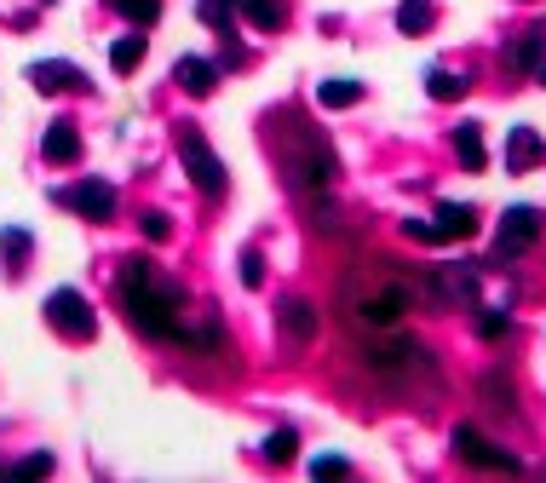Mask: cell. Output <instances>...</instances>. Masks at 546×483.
I'll return each mask as SVG.
<instances>
[{
    "mask_svg": "<svg viewBox=\"0 0 546 483\" xmlns=\"http://www.w3.org/2000/svg\"><path fill=\"white\" fill-rule=\"evenodd\" d=\"M110 64H115V75H133V69L144 64V35H138V29L110 46Z\"/></svg>",
    "mask_w": 546,
    "mask_h": 483,
    "instance_id": "cell-17",
    "label": "cell"
},
{
    "mask_svg": "<svg viewBox=\"0 0 546 483\" xmlns=\"http://www.w3.org/2000/svg\"><path fill=\"white\" fill-rule=\"evenodd\" d=\"M535 75H541V87H546V64H541V69H535Z\"/></svg>",
    "mask_w": 546,
    "mask_h": 483,
    "instance_id": "cell-34",
    "label": "cell"
},
{
    "mask_svg": "<svg viewBox=\"0 0 546 483\" xmlns=\"http://www.w3.org/2000/svg\"><path fill=\"white\" fill-rule=\"evenodd\" d=\"M282 167H288L294 190H305L311 202L334 184V150H328V138L311 133V127H288V133H282Z\"/></svg>",
    "mask_w": 546,
    "mask_h": 483,
    "instance_id": "cell-4",
    "label": "cell"
},
{
    "mask_svg": "<svg viewBox=\"0 0 546 483\" xmlns=\"http://www.w3.org/2000/svg\"><path fill=\"white\" fill-rule=\"evenodd\" d=\"M351 472V460H340V455H317L311 460V478H345Z\"/></svg>",
    "mask_w": 546,
    "mask_h": 483,
    "instance_id": "cell-28",
    "label": "cell"
},
{
    "mask_svg": "<svg viewBox=\"0 0 546 483\" xmlns=\"http://www.w3.org/2000/svg\"><path fill=\"white\" fill-rule=\"evenodd\" d=\"M541 207H506V219H501V236H495V253L501 259H518V253H529L535 242H541Z\"/></svg>",
    "mask_w": 546,
    "mask_h": 483,
    "instance_id": "cell-8",
    "label": "cell"
},
{
    "mask_svg": "<svg viewBox=\"0 0 546 483\" xmlns=\"http://www.w3.org/2000/svg\"><path fill=\"white\" fill-rule=\"evenodd\" d=\"M541 156H546L541 133H529V127H518V133L506 138V167H512V173H529V167H535Z\"/></svg>",
    "mask_w": 546,
    "mask_h": 483,
    "instance_id": "cell-15",
    "label": "cell"
},
{
    "mask_svg": "<svg viewBox=\"0 0 546 483\" xmlns=\"http://www.w3.org/2000/svg\"><path fill=\"white\" fill-rule=\"evenodd\" d=\"M455 455L466 460V466H483V472H524V460L506 455L501 443H489L478 426H455Z\"/></svg>",
    "mask_w": 546,
    "mask_h": 483,
    "instance_id": "cell-7",
    "label": "cell"
},
{
    "mask_svg": "<svg viewBox=\"0 0 546 483\" xmlns=\"http://www.w3.org/2000/svg\"><path fill=\"white\" fill-rule=\"evenodd\" d=\"M173 81H179L190 98H207V92L219 87V69L207 64V58H179V64H173Z\"/></svg>",
    "mask_w": 546,
    "mask_h": 483,
    "instance_id": "cell-14",
    "label": "cell"
},
{
    "mask_svg": "<svg viewBox=\"0 0 546 483\" xmlns=\"http://www.w3.org/2000/svg\"><path fill=\"white\" fill-rule=\"evenodd\" d=\"M478 334H483V340H506V334H512V317H506V311H483Z\"/></svg>",
    "mask_w": 546,
    "mask_h": 483,
    "instance_id": "cell-26",
    "label": "cell"
},
{
    "mask_svg": "<svg viewBox=\"0 0 546 483\" xmlns=\"http://www.w3.org/2000/svg\"><path fill=\"white\" fill-rule=\"evenodd\" d=\"M138 225H144V236H150V242H167V236H173V219H167V213H144Z\"/></svg>",
    "mask_w": 546,
    "mask_h": 483,
    "instance_id": "cell-29",
    "label": "cell"
},
{
    "mask_svg": "<svg viewBox=\"0 0 546 483\" xmlns=\"http://www.w3.org/2000/svg\"><path fill=\"white\" fill-rule=\"evenodd\" d=\"M58 202L75 207L81 219H98V225H104V219L115 213V190L104 179H81V184H69V190H58Z\"/></svg>",
    "mask_w": 546,
    "mask_h": 483,
    "instance_id": "cell-9",
    "label": "cell"
},
{
    "mask_svg": "<svg viewBox=\"0 0 546 483\" xmlns=\"http://www.w3.org/2000/svg\"><path fill=\"white\" fill-rule=\"evenodd\" d=\"M432 230H437V242H466V236L478 230V213H472L466 202H443L437 219H432Z\"/></svg>",
    "mask_w": 546,
    "mask_h": 483,
    "instance_id": "cell-12",
    "label": "cell"
},
{
    "mask_svg": "<svg viewBox=\"0 0 546 483\" xmlns=\"http://www.w3.org/2000/svg\"><path fill=\"white\" fill-rule=\"evenodd\" d=\"M110 6H115L127 23H156V18H161V0H110Z\"/></svg>",
    "mask_w": 546,
    "mask_h": 483,
    "instance_id": "cell-24",
    "label": "cell"
},
{
    "mask_svg": "<svg viewBox=\"0 0 546 483\" xmlns=\"http://www.w3.org/2000/svg\"><path fill=\"white\" fill-rule=\"evenodd\" d=\"M466 87H472V81H466V75H455V69H432V75H426V92H432V98H443V104L466 98Z\"/></svg>",
    "mask_w": 546,
    "mask_h": 483,
    "instance_id": "cell-21",
    "label": "cell"
},
{
    "mask_svg": "<svg viewBox=\"0 0 546 483\" xmlns=\"http://www.w3.org/2000/svg\"><path fill=\"white\" fill-rule=\"evenodd\" d=\"M363 363H368V374H380L386 386H414V380H426V386H432V380H437V357H432V345H426V340H414V334H403V328L368 334Z\"/></svg>",
    "mask_w": 546,
    "mask_h": 483,
    "instance_id": "cell-3",
    "label": "cell"
},
{
    "mask_svg": "<svg viewBox=\"0 0 546 483\" xmlns=\"http://www.w3.org/2000/svg\"><path fill=\"white\" fill-rule=\"evenodd\" d=\"M230 6H236V0H202V18L213 23L219 35H230Z\"/></svg>",
    "mask_w": 546,
    "mask_h": 483,
    "instance_id": "cell-27",
    "label": "cell"
},
{
    "mask_svg": "<svg viewBox=\"0 0 546 483\" xmlns=\"http://www.w3.org/2000/svg\"><path fill=\"white\" fill-rule=\"evenodd\" d=\"M242 282H248V288H259V282H265V259H259V253H242Z\"/></svg>",
    "mask_w": 546,
    "mask_h": 483,
    "instance_id": "cell-30",
    "label": "cell"
},
{
    "mask_svg": "<svg viewBox=\"0 0 546 483\" xmlns=\"http://www.w3.org/2000/svg\"><path fill=\"white\" fill-rule=\"evenodd\" d=\"M432 0H403V6H397V29H403V35H426V29H432Z\"/></svg>",
    "mask_w": 546,
    "mask_h": 483,
    "instance_id": "cell-18",
    "label": "cell"
},
{
    "mask_svg": "<svg viewBox=\"0 0 546 483\" xmlns=\"http://www.w3.org/2000/svg\"><path fill=\"white\" fill-rule=\"evenodd\" d=\"M18 472H23V478H41V472H52V455H23Z\"/></svg>",
    "mask_w": 546,
    "mask_h": 483,
    "instance_id": "cell-31",
    "label": "cell"
},
{
    "mask_svg": "<svg viewBox=\"0 0 546 483\" xmlns=\"http://www.w3.org/2000/svg\"><path fill=\"white\" fill-rule=\"evenodd\" d=\"M455 156H460V167H472V173H478V167H489V156H483V133L472 127V121L455 133Z\"/></svg>",
    "mask_w": 546,
    "mask_h": 483,
    "instance_id": "cell-19",
    "label": "cell"
},
{
    "mask_svg": "<svg viewBox=\"0 0 546 483\" xmlns=\"http://www.w3.org/2000/svg\"><path fill=\"white\" fill-rule=\"evenodd\" d=\"M483 397H489V409H501V414L518 409V397H512V380H501V374H483Z\"/></svg>",
    "mask_w": 546,
    "mask_h": 483,
    "instance_id": "cell-23",
    "label": "cell"
},
{
    "mask_svg": "<svg viewBox=\"0 0 546 483\" xmlns=\"http://www.w3.org/2000/svg\"><path fill=\"white\" fill-rule=\"evenodd\" d=\"M6 253H12V259L23 265V253H29V236H23V230H6Z\"/></svg>",
    "mask_w": 546,
    "mask_h": 483,
    "instance_id": "cell-33",
    "label": "cell"
},
{
    "mask_svg": "<svg viewBox=\"0 0 546 483\" xmlns=\"http://www.w3.org/2000/svg\"><path fill=\"white\" fill-rule=\"evenodd\" d=\"M46 322L64 334V340H92L98 334V317H92V305L75 288H58V294L46 299Z\"/></svg>",
    "mask_w": 546,
    "mask_h": 483,
    "instance_id": "cell-6",
    "label": "cell"
},
{
    "mask_svg": "<svg viewBox=\"0 0 546 483\" xmlns=\"http://www.w3.org/2000/svg\"><path fill=\"white\" fill-rule=\"evenodd\" d=\"M276 322H282V334H288L294 345H311L317 340V328H322L311 299H282V305H276Z\"/></svg>",
    "mask_w": 546,
    "mask_h": 483,
    "instance_id": "cell-10",
    "label": "cell"
},
{
    "mask_svg": "<svg viewBox=\"0 0 546 483\" xmlns=\"http://www.w3.org/2000/svg\"><path fill=\"white\" fill-rule=\"evenodd\" d=\"M236 12H242L253 29H282V0H236Z\"/></svg>",
    "mask_w": 546,
    "mask_h": 483,
    "instance_id": "cell-20",
    "label": "cell"
},
{
    "mask_svg": "<svg viewBox=\"0 0 546 483\" xmlns=\"http://www.w3.org/2000/svg\"><path fill=\"white\" fill-rule=\"evenodd\" d=\"M414 299H420L414 271L386 265V259L357 265V271L340 282V311H345V322H351L357 334H386V328H403V317L414 311Z\"/></svg>",
    "mask_w": 546,
    "mask_h": 483,
    "instance_id": "cell-2",
    "label": "cell"
},
{
    "mask_svg": "<svg viewBox=\"0 0 546 483\" xmlns=\"http://www.w3.org/2000/svg\"><path fill=\"white\" fill-rule=\"evenodd\" d=\"M506 64L512 69H541L546 64V29H529L518 46H506Z\"/></svg>",
    "mask_w": 546,
    "mask_h": 483,
    "instance_id": "cell-16",
    "label": "cell"
},
{
    "mask_svg": "<svg viewBox=\"0 0 546 483\" xmlns=\"http://www.w3.org/2000/svg\"><path fill=\"white\" fill-rule=\"evenodd\" d=\"M41 156L52 167H69V161H81V133H75V121H52L41 138Z\"/></svg>",
    "mask_w": 546,
    "mask_h": 483,
    "instance_id": "cell-11",
    "label": "cell"
},
{
    "mask_svg": "<svg viewBox=\"0 0 546 483\" xmlns=\"http://www.w3.org/2000/svg\"><path fill=\"white\" fill-rule=\"evenodd\" d=\"M115 299H121V311L133 322L138 334H150V340H173V345H190V351H213L219 345V328L207 322V328H190V294H184L173 276H161V265L150 259H127L121 276H115Z\"/></svg>",
    "mask_w": 546,
    "mask_h": 483,
    "instance_id": "cell-1",
    "label": "cell"
},
{
    "mask_svg": "<svg viewBox=\"0 0 546 483\" xmlns=\"http://www.w3.org/2000/svg\"><path fill=\"white\" fill-rule=\"evenodd\" d=\"M179 156H184V173L196 179V190H202V196H225V184H230L225 161L207 150V138L196 133V127H179Z\"/></svg>",
    "mask_w": 546,
    "mask_h": 483,
    "instance_id": "cell-5",
    "label": "cell"
},
{
    "mask_svg": "<svg viewBox=\"0 0 546 483\" xmlns=\"http://www.w3.org/2000/svg\"><path fill=\"white\" fill-rule=\"evenodd\" d=\"M403 236H409V242H437V230L426 225V219H403Z\"/></svg>",
    "mask_w": 546,
    "mask_h": 483,
    "instance_id": "cell-32",
    "label": "cell"
},
{
    "mask_svg": "<svg viewBox=\"0 0 546 483\" xmlns=\"http://www.w3.org/2000/svg\"><path fill=\"white\" fill-rule=\"evenodd\" d=\"M357 98H363V87H357V81H322V87H317V104H322V110H351Z\"/></svg>",
    "mask_w": 546,
    "mask_h": 483,
    "instance_id": "cell-22",
    "label": "cell"
},
{
    "mask_svg": "<svg viewBox=\"0 0 546 483\" xmlns=\"http://www.w3.org/2000/svg\"><path fill=\"white\" fill-rule=\"evenodd\" d=\"M294 449H299L294 432H271V437H265V460H276V466H288V460H294Z\"/></svg>",
    "mask_w": 546,
    "mask_h": 483,
    "instance_id": "cell-25",
    "label": "cell"
},
{
    "mask_svg": "<svg viewBox=\"0 0 546 483\" xmlns=\"http://www.w3.org/2000/svg\"><path fill=\"white\" fill-rule=\"evenodd\" d=\"M29 81L41 92H81L87 87V75L75 64H58V58H52V64H29Z\"/></svg>",
    "mask_w": 546,
    "mask_h": 483,
    "instance_id": "cell-13",
    "label": "cell"
}]
</instances>
